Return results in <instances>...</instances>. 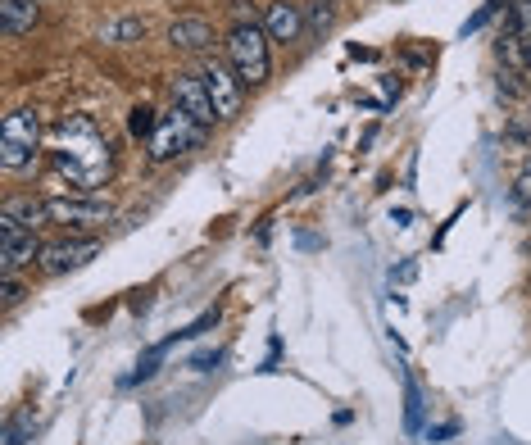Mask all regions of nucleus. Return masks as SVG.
I'll return each instance as SVG.
<instances>
[{"label":"nucleus","mask_w":531,"mask_h":445,"mask_svg":"<svg viewBox=\"0 0 531 445\" xmlns=\"http://www.w3.org/2000/svg\"><path fill=\"white\" fill-rule=\"evenodd\" d=\"M268 32L264 23H241V28H232V37H227V60H232L236 78L246 82V87H264L268 73H273V60H268Z\"/></svg>","instance_id":"1"},{"label":"nucleus","mask_w":531,"mask_h":445,"mask_svg":"<svg viewBox=\"0 0 531 445\" xmlns=\"http://www.w3.org/2000/svg\"><path fill=\"white\" fill-rule=\"evenodd\" d=\"M37 141H41L37 109H14L10 119H5V137H0V164H5L10 173L32 169V159H37Z\"/></svg>","instance_id":"2"},{"label":"nucleus","mask_w":531,"mask_h":445,"mask_svg":"<svg viewBox=\"0 0 531 445\" xmlns=\"http://www.w3.org/2000/svg\"><path fill=\"white\" fill-rule=\"evenodd\" d=\"M200 78H205V91H209V100H214L218 119H236V114H241V87H246V82L236 78L232 60L205 55V64H200Z\"/></svg>","instance_id":"3"},{"label":"nucleus","mask_w":531,"mask_h":445,"mask_svg":"<svg viewBox=\"0 0 531 445\" xmlns=\"http://www.w3.org/2000/svg\"><path fill=\"white\" fill-rule=\"evenodd\" d=\"M200 137H205V128H200L182 105H173L164 119H159V132L150 137V159H168V155H177V150L196 146Z\"/></svg>","instance_id":"4"},{"label":"nucleus","mask_w":531,"mask_h":445,"mask_svg":"<svg viewBox=\"0 0 531 445\" xmlns=\"http://www.w3.org/2000/svg\"><path fill=\"white\" fill-rule=\"evenodd\" d=\"M173 105L187 109L200 128H209V123L218 119V109H214V100H209L205 78H200V73H177V78H173Z\"/></svg>","instance_id":"5"},{"label":"nucleus","mask_w":531,"mask_h":445,"mask_svg":"<svg viewBox=\"0 0 531 445\" xmlns=\"http://www.w3.org/2000/svg\"><path fill=\"white\" fill-rule=\"evenodd\" d=\"M41 223H50V205L46 200H32V196H19L5 205V218H0V237H10V232H37Z\"/></svg>","instance_id":"6"},{"label":"nucleus","mask_w":531,"mask_h":445,"mask_svg":"<svg viewBox=\"0 0 531 445\" xmlns=\"http://www.w3.org/2000/svg\"><path fill=\"white\" fill-rule=\"evenodd\" d=\"M305 28V5H291V0H273L264 10V32L273 41H295Z\"/></svg>","instance_id":"7"},{"label":"nucleus","mask_w":531,"mask_h":445,"mask_svg":"<svg viewBox=\"0 0 531 445\" xmlns=\"http://www.w3.org/2000/svg\"><path fill=\"white\" fill-rule=\"evenodd\" d=\"M96 250H100L96 241H59V246H46V250H41V268H46L50 277H59V273H69V268L87 264Z\"/></svg>","instance_id":"8"},{"label":"nucleus","mask_w":531,"mask_h":445,"mask_svg":"<svg viewBox=\"0 0 531 445\" xmlns=\"http://www.w3.org/2000/svg\"><path fill=\"white\" fill-rule=\"evenodd\" d=\"M46 205H50V223H105V218H109L105 200H69V196H59V200H46Z\"/></svg>","instance_id":"9"},{"label":"nucleus","mask_w":531,"mask_h":445,"mask_svg":"<svg viewBox=\"0 0 531 445\" xmlns=\"http://www.w3.org/2000/svg\"><path fill=\"white\" fill-rule=\"evenodd\" d=\"M168 46L200 55V50L214 46V28H209L205 19H196V14H187V19H173V28H168Z\"/></svg>","instance_id":"10"},{"label":"nucleus","mask_w":531,"mask_h":445,"mask_svg":"<svg viewBox=\"0 0 531 445\" xmlns=\"http://www.w3.org/2000/svg\"><path fill=\"white\" fill-rule=\"evenodd\" d=\"M41 241L37 232H10L5 237V246H0V273H19V268H28L32 259H41Z\"/></svg>","instance_id":"11"},{"label":"nucleus","mask_w":531,"mask_h":445,"mask_svg":"<svg viewBox=\"0 0 531 445\" xmlns=\"http://www.w3.org/2000/svg\"><path fill=\"white\" fill-rule=\"evenodd\" d=\"M0 19H5V37H23L37 28L41 0H0Z\"/></svg>","instance_id":"12"},{"label":"nucleus","mask_w":531,"mask_h":445,"mask_svg":"<svg viewBox=\"0 0 531 445\" xmlns=\"http://www.w3.org/2000/svg\"><path fill=\"white\" fill-rule=\"evenodd\" d=\"M146 37V19H137V14H128V19H118L105 28V41L109 46H132V41Z\"/></svg>","instance_id":"13"},{"label":"nucleus","mask_w":531,"mask_h":445,"mask_svg":"<svg viewBox=\"0 0 531 445\" xmlns=\"http://www.w3.org/2000/svg\"><path fill=\"white\" fill-rule=\"evenodd\" d=\"M404 427L409 432H418L423 427V396H418V386L404 377Z\"/></svg>","instance_id":"14"},{"label":"nucleus","mask_w":531,"mask_h":445,"mask_svg":"<svg viewBox=\"0 0 531 445\" xmlns=\"http://www.w3.org/2000/svg\"><path fill=\"white\" fill-rule=\"evenodd\" d=\"M332 5H336V0H309V5H305V23H309V28H314V32H323V28H332Z\"/></svg>","instance_id":"15"},{"label":"nucleus","mask_w":531,"mask_h":445,"mask_svg":"<svg viewBox=\"0 0 531 445\" xmlns=\"http://www.w3.org/2000/svg\"><path fill=\"white\" fill-rule=\"evenodd\" d=\"M128 132H132V137H155V132H159V119H155V109H146V105H141V109H132V119H128Z\"/></svg>","instance_id":"16"},{"label":"nucleus","mask_w":531,"mask_h":445,"mask_svg":"<svg viewBox=\"0 0 531 445\" xmlns=\"http://www.w3.org/2000/svg\"><path fill=\"white\" fill-rule=\"evenodd\" d=\"M214 323H218V309H209V314H200L196 323H191L187 332H182V337H205V332H209V327H214Z\"/></svg>","instance_id":"17"},{"label":"nucleus","mask_w":531,"mask_h":445,"mask_svg":"<svg viewBox=\"0 0 531 445\" xmlns=\"http://www.w3.org/2000/svg\"><path fill=\"white\" fill-rule=\"evenodd\" d=\"M232 19H236V23H232V28H241V23H259V19H255V5H246V0H236V10H232Z\"/></svg>","instance_id":"18"},{"label":"nucleus","mask_w":531,"mask_h":445,"mask_svg":"<svg viewBox=\"0 0 531 445\" xmlns=\"http://www.w3.org/2000/svg\"><path fill=\"white\" fill-rule=\"evenodd\" d=\"M23 300V287H19V277L5 273V305H19Z\"/></svg>","instance_id":"19"},{"label":"nucleus","mask_w":531,"mask_h":445,"mask_svg":"<svg viewBox=\"0 0 531 445\" xmlns=\"http://www.w3.org/2000/svg\"><path fill=\"white\" fill-rule=\"evenodd\" d=\"M454 432H459L454 423H441V427H432V432H427V441H450Z\"/></svg>","instance_id":"20"},{"label":"nucleus","mask_w":531,"mask_h":445,"mask_svg":"<svg viewBox=\"0 0 531 445\" xmlns=\"http://www.w3.org/2000/svg\"><path fill=\"white\" fill-rule=\"evenodd\" d=\"M5 445H23V423L10 427V436H5Z\"/></svg>","instance_id":"21"}]
</instances>
